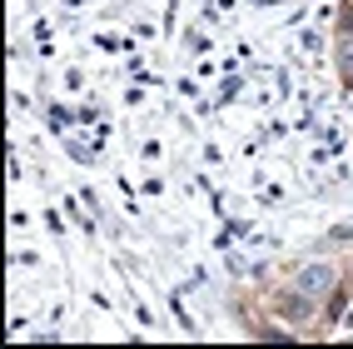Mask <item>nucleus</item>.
<instances>
[{"label": "nucleus", "instance_id": "nucleus-1", "mask_svg": "<svg viewBox=\"0 0 353 349\" xmlns=\"http://www.w3.org/2000/svg\"><path fill=\"white\" fill-rule=\"evenodd\" d=\"M294 285L309 290L314 299H328V294L339 290V270H334V265H319V260H314V265H299V270H294Z\"/></svg>", "mask_w": 353, "mask_h": 349}]
</instances>
